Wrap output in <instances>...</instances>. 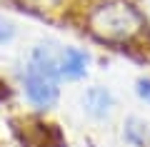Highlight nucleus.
Here are the masks:
<instances>
[{
  "label": "nucleus",
  "mask_w": 150,
  "mask_h": 147,
  "mask_svg": "<svg viewBox=\"0 0 150 147\" xmlns=\"http://www.w3.org/2000/svg\"><path fill=\"white\" fill-rule=\"evenodd\" d=\"M135 92H138L140 100H145L150 105V77H140L138 82H135Z\"/></svg>",
  "instance_id": "6e6552de"
},
{
  "label": "nucleus",
  "mask_w": 150,
  "mask_h": 147,
  "mask_svg": "<svg viewBox=\"0 0 150 147\" xmlns=\"http://www.w3.org/2000/svg\"><path fill=\"white\" fill-rule=\"evenodd\" d=\"M23 92L38 110H50L60 97V53L50 45H35L23 72Z\"/></svg>",
  "instance_id": "f03ea898"
},
{
  "label": "nucleus",
  "mask_w": 150,
  "mask_h": 147,
  "mask_svg": "<svg viewBox=\"0 0 150 147\" xmlns=\"http://www.w3.org/2000/svg\"><path fill=\"white\" fill-rule=\"evenodd\" d=\"M23 3H28V5H35L38 10H50V8L58 5L60 0H23Z\"/></svg>",
  "instance_id": "1a4fd4ad"
},
{
  "label": "nucleus",
  "mask_w": 150,
  "mask_h": 147,
  "mask_svg": "<svg viewBox=\"0 0 150 147\" xmlns=\"http://www.w3.org/2000/svg\"><path fill=\"white\" fill-rule=\"evenodd\" d=\"M90 68V53L83 47H63L60 50V77L65 80H80L85 77Z\"/></svg>",
  "instance_id": "39448f33"
},
{
  "label": "nucleus",
  "mask_w": 150,
  "mask_h": 147,
  "mask_svg": "<svg viewBox=\"0 0 150 147\" xmlns=\"http://www.w3.org/2000/svg\"><path fill=\"white\" fill-rule=\"evenodd\" d=\"M15 132L20 135L23 147H68L55 125H45V122H38V120L35 122L25 120L23 127H15Z\"/></svg>",
  "instance_id": "7ed1b4c3"
},
{
  "label": "nucleus",
  "mask_w": 150,
  "mask_h": 147,
  "mask_svg": "<svg viewBox=\"0 0 150 147\" xmlns=\"http://www.w3.org/2000/svg\"><path fill=\"white\" fill-rule=\"evenodd\" d=\"M123 140L130 147H150V125L140 117H128L123 122Z\"/></svg>",
  "instance_id": "423d86ee"
},
{
  "label": "nucleus",
  "mask_w": 150,
  "mask_h": 147,
  "mask_svg": "<svg viewBox=\"0 0 150 147\" xmlns=\"http://www.w3.org/2000/svg\"><path fill=\"white\" fill-rule=\"evenodd\" d=\"M85 30L108 47L133 50L145 42L150 25L143 10L130 0H98L85 13Z\"/></svg>",
  "instance_id": "f257e3e1"
},
{
  "label": "nucleus",
  "mask_w": 150,
  "mask_h": 147,
  "mask_svg": "<svg viewBox=\"0 0 150 147\" xmlns=\"http://www.w3.org/2000/svg\"><path fill=\"white\" fill-rule=\"evenodd\" d=\"M13 37H15V27H13V23L0 15V45H8Z\"/></svg>",
  "instance_id": "0eeeda50"
},
{
  "label": "nucleus",
  "mask_w": 150,
  "mask_h": 147,
  "mask_svg": "<svg viewBox=\"0 0 150 147\" xmlns=\"http://www.w3.org/2000/svg\"><path fill=\"white\" fill-rule=\"evenodd\" d=\"M115 110V97L108 87L93 85L83 92V112L93 120H108Z\"/></svg>",
  "instance_id": "20e7f679"
}]
</instances>
